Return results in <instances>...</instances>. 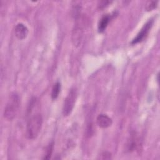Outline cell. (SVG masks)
<instances>
[{"label": "cell", "mask_w": 160, "mask_h": 160, "mask_svg": "<svg viewBox=\"0 0 160 160\" xmlns=\"http://www.w3.org/2000/svg\"><path fill=\"white\" fill-rule=\"evenodd\" d=\"M158 1H148L146 4V9L148 11L154 9L158 6Z\"/></svg>", "instance_id": "cell-12"}, {"label": "cell", "mask_w": 160, "mask_h": 160, "mask_svg": "<svg viewBox=\"0 0 160 160\" xmlns=\"http://www.w3.org/2000/svg\"><path fill=\"white\" fill-rule=\"evenodd\" d=\"M154 23V20L153 19H149L142 26L140 31L138 33L137 36L132 40L131 42V44H136L137 43H139L141 41H142L148 36L149 34V32L150 31L152 25Z\"/></svg>", "instance_id": "cell-5"}, {"label": "cell", "mask_w": 160, "mask_h": 160, "mask_svg": "<svg viewBox=\"0 0 160 160\" xmlns=\"http://www.w3.org/2000/svg\"><path fill=\"white\" fill-rule=\"evenodd\" d=\"M81 17L76 19V22L72 31V42L75 47H79L81 44L83 36V23L81 20Z\"/></svg>", "instance_id": "cell-4"}, {"label": "cell", "mask_w": 160, "mask_h": 160, "mask_svg": "<svg viewBox=\"0 0 160 160\" xmlns=\"http://www.w3.org/2000/svg\"><path fill=\"white\" fill-rule=\"evenodd\" d=\"M19 106L20 99L19 95L16 92L11 93L4 108V118L7 121H12L18 112Z\"/></svg>", "instance_id": "cell-2"}, {"label": "cell", "mask_w": 160, "mask_h": 160, "mask_svg": "<svg viewBox=\"0 0 160 160\" xmlns=\"http://www.w3.org/2000/svg\"><path fill=\"white\" fill-rule=\"evenodd\" d=\"M29 32L28 28L26 25L22 23H18L16 25L14 28V34L16 37L19 39L22 40L24 39Z\"/></svg>", "instance_id": "cell-6"}, {"label": "cell", "mask_w": 160, "mask_h": 160, "mask_svg": "<svg viewBox=\"0 0 160 160\" xmlns=\"http://www.w3.org/2000/svg\"><path fill=\"white\" fill-rule=\"evenodd\" d=\"M61 91V83L59 81H57L54 85L52 88L51 91V98L52 100H55L58 97L59 92Z\"/></svg>", "instance_id": "cell-10"}, {"label": "cell", "mask_w": 160, "mask_h": 160, "mask_svg": "<svg viewBox=\"0 0 160 160\" xmlns=\"http://www.w3.org/2000/svg\"><path fill=\"white\" fill-rule=\"evenodd\" d=\"M78 91L76 88H72L66 97L62 107V114L64 116H69L74 107L77 99Z\"/></svg>", "instance_id": "cell-3"}, {"label": "cell", "mask_w": 160, "mask_h": 160, "mask_svg": "<svg viewBox=\"0 0 160 160\" xmlns=\"http://www.w3.org/2000/svg\"><path fill=\"white\" fill-rule=\"evenodd\" d=\"M110 2L109 1H102L99 5L100 8H105Z\"/></svg>", "instance_id": "cell-14"}, {"label": "cell", "mask_w": 160, "mask_h": 160, "mask_svg": "<svg viewBox=\"0 0 160 160\" xmlns=\"http://www.w3.org/2000/svg\"><path fill=\"white\" fill-rule=\"evenodd\" d=\"M112 17L111 14H106L101 18L98 24V31L99 32H103L105 31Z\"/></svg>", "instance_id": "cell-8"}, {"label": "cell", "mask_w": 160, "mask_h": 160, "mask_svg": "<svg viewBox=\"0 0 160 160\" xmlns=\"http://www.w3.org/2000/svg\"><path fill=\"white\" fill-rule=\"evenodd\" d=\"M101 156V159H111L112 158L111 153L109 151H104L103 152H102Z\"/></svg>", "instance_id": "cell-13"}, {"label": "cell", "mask_w": 160, "mask_h": 160, "mask_svg": "<svg viewBox=\"0 0 160 160\" xmlns=\"http://www.w3.org/2000/svg\"><path fill=\"white\" fill-rule=\"evenodd\" d=\"M54 142L52 141L48 145V146L46 148L45 154L43 157L44 159H49L51 158L53 152V149H54Z\"/></svg>", "instance_id": "cell-11"}, {"label": "cell", "mask_w": 160, "mask_h": 160, "mask_svg": "<svg viewBox=\"0 0 160 160\" xmlns=\"http://www.w3.org/2000/svg\"><path fill=\"white\" fill-rule=\"evenodd\" d=\"M128 150L129 151H134L138 146V137L135 132H133L129 139L128 143Z\"/></svg>", "instance_id": "cell-9"}, {"label": "cell", "mask_w": 160, "mask_h": 160, "mask_svg": "<svg viewBox=\"0 0 160 160\" xmlns=\"http://www.w3.org/2000/svg\"><path fill=\"white\" fill-rule=\"evenodd\" d=\"M98 125L101 128H107L111 126L112 123V119L105 114H100L96 118Z\"/></svg>", "instance_id": "cell-7"}, {"label": "cell", "mask_w": 160, "mask_h": 160, "mask_svg": "<svg viewBox=\"0 0 160 160\" xmlns=\"http://www.w3.org/2000/svg\"><path fill=\"white\" fill-rule=\"evenodd\" d=\"M42 117L39 113H36L29 118L26 129V136L28 139L32 140L38 136L42 126Z\"/></svg>", "instance_id": "cell-1"}]
</instances>
